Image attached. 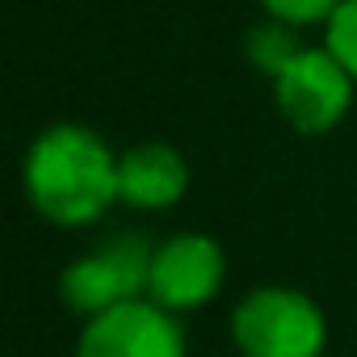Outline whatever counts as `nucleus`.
<instances>
[{
  "instance_id": "9d476101",
  "label": "nucleus",
  "mask_w": 357,
  "mask_h": 357,
  "mask_svg": "<svg viewBox=\"0 0 357 357\" xmlns=\"http://www.w3.org/2000/svg\"><path fill=\"white\" fill-rule=\"evenodd\" d=\"M265 9V17L273 22H286L294 30H307V26H328V17L336 13L340 0H257Z\"/></svg>"
},
{
  "instance_id": "423d86ee",
  "label": "nucleus",
  "mask_w": 357,
  "mask_h": 357,
  "mask_svg": "<svg viewBox=\"0 0 357 357\" xmlns=\"http://www.w3.org/2000/svg\"><path fill=\"white\" fill-rule=\"evenodd\" d=\"M76 357H185V328L151 298L84 319Z\"/></svg>"
},
{
  "instance_id": "6e6552de",
  "label": "nucleus",
  "mask_w": 357,
  "mask_h": 357,
  "mask_svg": "<svg viewBox=\"0 0 357 357\" xmlns=\"http://www.w3.org/2000/svg\"><path fill=\"white\" fill-rule=\"evenodd\" d=\"M244 51H248V63H252L261 76L278 80V76L294 63V55L303 51V43H298V30H294V26L265 17V22H257V26L248 30Z\"/></svg>"
},
{
  "instance_id": "f257e3e1",
  "label": "nucleus",
  "mask_w": 357,
  "mask_h": 357,
  "mask_svg": "<svg viewBox=\"0 0 357 357\" xmlns=\"http://www.w3.org/2000/svg\"><path fill=\"white\" fill-rule=\"evenodd\" d=\"M22 190L47 223L89 227L118 202V155L93 126L55 122L22 160Z\"/></svg>"
},
{
  "instance_id": "7ed1b4c3",
  "label": "nucleus",
  "mask_w": 357,
  "mask_h": 357,
  "mask_svg": "<svg viewBox=\"0 0 357 357\" xmlns=\"http://www.w3.org/2000/svg\"><path fill=\"white\" fill-rule=\"evenodd\" d=\"M151 248L139 231H118L76 261L63 265L59 273V298L68 311L93 319L101 311H114L122 303L147 298V273H151Z\"/></svg>"
},
{
  "instance_id": "1a4fd4ad",
  "label": "nucleus",
  "mask_w": 357,
  "mask_h": 357,
  "mask_svg": "<svg viewBox=\"0 0 357 357\" xmlns=\"http://www.w3.org/2000/svg\"><path fill=\"white\" fill-rule=\"evenodd\" d=\"M324 47L349 68V76L357 80V0H340L336 13L324 26Z\"/></svg>"
},
{
  "instance_id": "0eeeda50",
  "label": "nucleus",
  "mask_w": 357,
  "mask_h": 357,
  "mask_svg": "<svg viewBox=\"0 0 357 357\" xmlns=\"http://www.w3.org/2000/svg\"><path fill=\"white\" fill-rule=\"evenodd\" d=\"M190 190V164L168 143H139L118 155V202L130 211H168Z\"/></svg>"
},
{
  "instance_id": "20e7f679",
  "label": "nucleus",
  "mask_w": 357,
  "mask_h": 357,
  "mask_svg": "<svg viewBox=\"0 0 357 357\" xmlns=\"http://www.w3.org/2000/svg\"><path fill=\"white\" fill-rule=\"evenodd\" d=\"M353 93L357 80L328 47H303L294 63L273 80L278 114L298 135H328L332 126H340L353 105Z\"/></svg>"
},
{
  "instance_id": "39448f33",
  "label": "nucleus",
  "mask_w": 357,
  "mask_h": 357,
  "mask_svg": "<svg viewBox=\"0 0 357 357\" xmlns=\"http://www.w3.org/2000/svg\"><path fill=\"white\" fill-rule=\"evenodd\" d=\"M223 282H227V252L215 236L176 231L151 248L147 298L172 315H185V311L215 303Z\"/></svg>"
},
{
  "instance_id": "f03ea898",
  "label": "nucleus",
  "mask_w": 357,
  "mask_h": 357,
  "mask_svg": "<svg viewBox=\"0 0 357 357\" xmlns=\"http://www.w3.org/2000/svg\"><path fill=\"white\" fill-rule=\"evenodd\" d=\"M231 340L240 357H324L328 319L294 286H257L231 311Z\"/></svg>"
}]
</instances>
